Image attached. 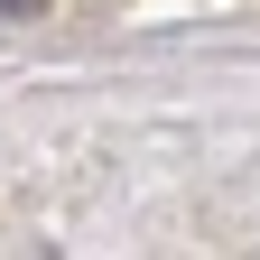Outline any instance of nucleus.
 I'll return each instance as SVG.
<instances>
[{
	"label": "nucleus",
	"mask_w": 260,
	"mask_h": 260,
	"mask_svg": "<svg viewBox=\"0 0 260 260\" xmlns=\"http://www.w3.org/2000/svg\"><path fill=\"white\" fill-rule=\"evenodd\" d=\"M0 10H28V0H0Z\"/></svg>",
	"instance_id": "1"
}]
</instances>
